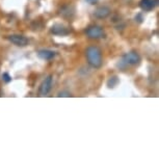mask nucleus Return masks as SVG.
Here are the masks:
<instances>
[{
	"mask_svg": "<svg viewBox=\"0 0 159 159\" xmlns=\"http://www.w3.org/2000/svg\"><path fill=\"white\" fill-rule=\"evenodd\" d=\"M52 83H53V76L52 75H48L43 80V82L41 83L40 89H39V96L44 97V96L49 94V92L52 89Z\"/></svg>",
	"mask_w": 159,
	"mask_h": 159,
	"instance_id": "nucleus-3",
	"label": "nucleus"
},
{
	"mask_svg": "<svg viewBox=\"0 0 159 159\" xmlns=\"http://www.w3.org/2000/svg\"><path fill=\"white\" fill-rule=\"evenodd\" d=\"M123 61L127 65L136 66L140 62V56L135 51H130V52L126 53V54L123 56Z\"/></svg>",
	"mask_w": 159,
	"mask_h": 159,
	"instance_id": "nucleus-5",
	"label": "nucleus"
},
{
	"mask_svg": "<svg viewBox=\"0 0 159 159\" xmlns=\"http://www.w3.org/2000/svg\"><path fill=\"white\" fill-rule=\"evenodd\" d=\"M7 40L10 41L11 44L16 45L18 47H25V46H27L29 43L28 39L22 34H11L7 37Z\"/></svg>",
	"mask_w": 159,
	"mask_h": 159,
	"instance_id": "nucleus-4",
	"label": "nucleus"
},
{
	"mask_svg": "<svg viewBox=\"0 0 159 159\" xmlns=\"http://www.w3.org/2000/svg\"><path fill=\"white\" fill-rule=\"evenodd\" d=\"M85 56L91 67L99 69L102 66V52L97 46H89L86 48Z\"/></svg>",
	"mask_w": 159,
	"mask_h": 159,
	"instance_id": "nucleus-1",
	"label": "nucleus"
},
{
	"mask_svg": "<svg viewBox=\"0 0 159 159\" xmlns=\"http://www.w3.org/2000/svg\"><path fill=\"white\" fill-rule=\"evenodd\" d=\"M110 8L107 7H99L95 10L94 11V16L96 18H98V19H105V18H107L110 15Z\"/></svg>",
	"mask_w": 159,
	"mask_h": 159,
	"instance_id": "nucleus-7",
	"label": "nucleus"
},
{
	"mask_svg": "<svg viewBox=\"0 0 159 159\" xmlns=\"http://www.w3.org/2000/svg\"><path fill=\"white\" fill-rule=\"evenodd\" d=\"M119 82V79L116 76H113V77H110V79L108 80V82H107V85H108V88H115V86L118 84Z\"/></svg>",
	"mask_w": 159,
	"mask_h": 159,
	"instance_id": "nucleus-10",
	"label": "nucleus"
},
{
	"mask_svg": "<svg viewBox=\"0 0 159 159\" xmlns=\"http://www.w3.org/2000/svg\"><path fill=\"white\" fill-rule=\"evenodd\" d=\"M58 97H72V95L70 94L69 92H66V91H64V92H61V93H58Z\"/></svg>",
	"mask_w": 159,
	"mask_h": 159,
	"instance_id": "nucleus-12",
	"label": "nucleus"
},
{
	"mask_svg": "<svg viewBox=\"0 0 159 159\" xmlns=\"http://www.w3.org/2000/svg\"><path fill=\"white\" fill-rule=\"evenodd\" d=\"M85 1L88 2V3H89V4H95L98 0H85Z\"/></svg>",
	"mask_w": 159,
	"mask_h": 159,
	"instance_id": "nucleus-13",
	"label": "nucleus"
},
{
	"mask_svg": "<svg viewBox=\"0 0 159 159\" xmlns=\"http://www.w3.org/2000/svg\"><path fill=\"white\" fill-rule=\"evenodd\" d=\"M50 31H51V34L54 35H68L70 34V29L59 23H56L54 25H52Z\"/></svg>",
	"mask_w": 159,
	"mask_h": 159,
	"instance_id": "nucleus-6",
	"label": "nucleus"
},
{
	"mask_svg": "<svg viewBox=\"0 0 159 159\" xmlns=\"http://www.w3.org/2000/svg\"><path fill=\"white\" fill-rule=\"evenodd\" d=\"M38 56L41 59H44V61H50V59H52L55 56V52L52 50L43 49L38 52Z\"/></svg>",
	"mask_w": 159,
	"mask_h": 159,
	"instance_id": "nucleus-9",
	"label": "nucleus"
},
{
	"mask_svg": "<svg viewBox=\"0 0 159 159\" xmlns=\"http://www.w3.org/2000/svg\"><path fill=\"white\" fill-rule=\"evenodd\" d=\"M85 34H86V37L92 39V40H99V39H102L105 37V32L103 30V28L98 25L89 26L85 30Z\"/></svg>",
	"mask_w": 159,
	"mask_h": 159,
	"instance_id": "nucleus-2",
	"label": "nucleus"
},
{
	"mask_svg": "<svg viewBox=\"0 0 159 159\" xmlns=\"http://www.w3.org/2000/svg\"><path fill=\"white\" fill-rule=\"evenodd\" d=\"M2 79H3L4 82L8 83L11 80V77L10 76V74H8V73H3V74H2Z\"/></svg>",
	"mask_w": 159,
	"mask_h": 159,
	"instance_id": "nucleus-11",
	"label": "nucleus"
},
{
	"mask_svg": "<svg viewBox=\"0 0 159 159\" xmlns=\"http://www.w3.org/2000/svg\"><path fill=\"white\" fill-rule=\"evenodd\" d=\"M158 3V0H140L139 7L145 11H150Z\"/></svg>",
	"mask_w": 159,
	"mask_h": 159,
	"instance_id": "nucleus-8",
	"label": "nucleus"
}]
</instances>
